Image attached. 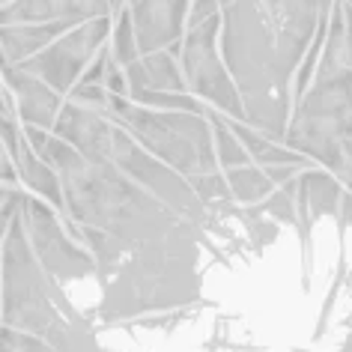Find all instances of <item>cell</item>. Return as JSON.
I'll return each mask as SVG.
<instances>
[{
  "label": "cell",
  "instance_id": "6da1fadb",
  "mask_svg": "<svg viewBox=\"0 0 352 352\" xmlns=\"http://www.w3.org/2000/svg\"><path fill=\"white\" fill-rule=\"evenodd\" d=\"M334 0H230L218 48L242 99L245 122L284 140L293 78L307 45L325 30Z\"/></svg>",
  "mask_w": 352,
  "mask_h": 352
},
{
  "label": "cell",
  "instance_id": "7a4b0ae2",
  "mask_svg": "<svg viewBox=\"0 0 352 352\" xmlns=\"http://www.w3.org/2000/svg\"><path fill=\"white\" fill-rule=\"evenodd\" d=\"M111 117L138 140L146 153L167 167L195 179L200 173L221 170L212 149L206 108L204 111H158L131 102L129 96H108Z\"/></svg>",
  "mask_w": 352,
  "mask_h": 352
},
{
  "label": "cell",
  "instance_id": "3957f363",
  "mask_svg": "<svg viewBox=\"0 0 352 352\" xmlns=\"http://www.w3.org/2000/svg\"><path fill=\"white\" fill-rule=\"evenodd\" d=\"M57 307H66V302L57 293L54 278L39 266L21 218L15 215L0 248V320L10 329L45 340L63 322Z\"/></svg>",
  "mask_w": 352,
  "mask_h": 352
},
{
  "label": "cell",
  "instance_id": "277c9868",
  "mask_svg": "<svg viewBox=\"0 0 352 352\" xmlns=\"http://www.w3.org/2000/svg\"><path fill=\"white\" fill-rule=\"evenodd\" d=\"M218 30H221V12L206 21L188 24L173 51L179 60L186 87L195 99H204L206 108L224 113L230 120H245L239 90H236L221 57V48H218Z\"/></svg>",
  "mask_w": 352,
  "mask_h": 352
},
{
  "label": "cell",
  "instance_id": "5b68a950",
  "mask_svg": "<svg viewBox=\"0 0 352 352\" xmlns=\"http://www.w3.org/2000/svg\"><path fill=\"white\" fill-rule=\"evenodd\" d=\"M108 36H111V15L78 21L60 33L57 39H51L39 54H33L19 66L28 69L30 75H36L39 81H45L60 96H69V90L78 84V78L84 75V69L99 54V48L108 42Z\"/></svg>",
  "mask_w": 352,
  "mask_h": 352
},
{
  "label": "cell",
  "instance_id": "8992f818",
  "mask_svg": "<svg viewBox=\"0 0 352 352\" xmlns=\"http://www.w3.org/2000/svg\"><path fill=\"white\" fill-rule=\"evenodd\" d=\"M19 218L39 266L51 278H78L93 269V257L78 248V242L66 233V224L60 221L57 209L42 197L24 191L19 204Z\"/></svg>",
  "mask_w": 352,
  "mask_h": 352
},
{
  "label": "cell",
  "instance_id": "52a82bcc",
  "mask_svg": "<svg viewBox=\"0 0 352 352\" xmlns=\"http://www.w3.org/2000/svg\"><path fill=\"white\" fill-rule=\"evenodd\" d=\"M140 54L176 48L188 28L191 0H126Z\"/></svg>",
  "mask_w": 352,
  "mask_h": 352
},
{
  "label": "cell",
  "instance_id": "ba28073f",
  "mask_svg": "<svg viewBox=\"0 0 352 352\" xmlns=\"http://www.w3.org/2000/svg\"><path fill=\"white\" fill-rule=\"evenodd\" d=\"M0 78H3L6 90L12 96V108L21 126H36L48 129L54 126L60 108H63L66 96H60L57 90H51L45 81H39L36 75H30L21 66L0 63Z\"/></svg>",
  "mask_w": 352,
  "mask_h": 352
},
{
  "label": "cell",
  "instance_id": "9c48e42d",
  "mask_svg": "<svg viewBox=\"0 0 352 352\" xmlns=\"http://www.w3.org/2000/svg\"><path fill=\"white\" fill-rule=\"evenodd\" d=\"M126 0H10L0 10V24H36V21H87L113 15Z\"/></svg>",
  "mask_w": 352,
  "mask_h": 352
},
{
  "label": "cell",
  "instance_id": "30bf717a",
  "mask_svg": "<svg viewBox=\"0 0 352 352\" xmlns=\"http://www.w3.org/2000/svg\"><path fill=\"white\" fill-rule=\"evenodd\" d=\"M140 93H188L173 48L149 51L126 66V96L135 99Z\"/></svg>",
  "mask_w": 352,
  "mask_h": 352
},
{
  "label": "cell",
  "instance_id": "8fae6325",
  "mask_svg": "<svg viewBox=\"0 0 352 352\" xmlns=\"http://www.w3.org/2000/svg\"><path fill=\"white\" fill-rule=\"evenodd\" d=\"M224 179H227V188H230V197L245 200V204L266 197L269 188H272L269 173L260 170V167H254L251 162L248 164H239V167H227Z\"/></svg>",
  "mask_w": 352,
  "mask_h": 352
},
{
  "label": "cell",
  "instance_id": "7c38bea8",
  "mask_svg": "<svg viewBox=\"0 0 352 352\" xmlns=\"http://www.w3.org/2000/svg\"><path fill=\"white\" fill-rule=\"evenodd\" d=\"M108 48H111V57L126 69L131 60L140 57V48H138V36H135V28H131V19H129V10L120 6L117 12L111 15V36H108Z\"/></svg>",
  "mask_w": 352,
  "mask_h": 352
},
{
  "label": "cell",
  "instance_id": "4fadbf2b",
  "mask_svg": "<svg viewBox=\"0 0 352 352\" xmlns=\"http://www.w3.org/2000/svg\"><path fill=\"white\" fill-rule=\"evenodd\" d=\"M0 352H57V349L42 338H36V334L0 325Z\"/></svg>",
  "mask_w": 352,
  "mask_h": 352
},
{
  "label": "cell",
  "instance_id": "5bb4252c",
  "mask_svg": "<svg viewBox=\"0 0 352 352\" xmlns=\"http://www.w3.org/2000/svg\"><path fill=\"white\" fill-rule=\"evenodd\" d=\"M221 12V0H191V10H188V24L206 21L212 15Z\"/></svg>",
  "mask_w": 352,
  "mask_h": 352
},
{
  "label": "cell",
  "instance_id": "9a60e30c",
  "mask_svg": "<svg viewBox=\"0 0 352 352\" xmlns=\"http://www.w3.org/2000/svg\"><path fill=\"white\" fill-rule=\"evenodd\" d=\"M21 195H24V191H21ZM21 195H19V197H12V200H6V204L0 206V248H3V239H6V230H10L12 218L19 215V204H21Z\"/></svg>",
  "mask_w": 352,
  "mask_h": 352
},
{
  "label": "cell",
  "instance_id": "2e32d148",
  "mask_svg": "<svg viewBox=\"0 0 352 352\" xmlns=\"http://www.w3.org/2000/svg\"><path fill=\"white\" fill-rule=\"evenodd\" d=\"M21 186H19V182H0V206H3L6 204V200H12V197H19L21 195Z\"/></svg>",
  "mask_w": 352,
  "mask_h": 352
},
{
  "label": "cell",
  "instance_id": "e0dca14e",
  "mask_svg": "<svg viewBox=\"0 0 352 352\" xmlns=\"http://www.w3.org/2000/svg\"><path fill=\"white\" fill-rule=\"evenodd\" d=\"M0 113H15V108H12V96H10V90H6L3 78H0Z\"/></svg>",
  "mask_w": 352,
  "mask_h": 352
},
{
  "label": "cell",
  "instance_id": "ac0fdd59",
  "mask_svg": "<svg viewBox=\"0 0 352 352\" xmlns=\"http://www.w3.org/2000/svg\"><path fill=\"white\" fill-rule=\"evenodd\" d=\"M6 3H10V0H0V10H3V6H6Z\"/></svg>",
  "mask_w": 352,
  "mask_h": 352
},
{
  "label": "cell",
  "instance_id": "d6986e66",
  "mask_svg": "<svg viewBox=\"0 0 352 352\" xmlns=\"http://www.w3.org/2000/svg\"><path fill=\"white\" fill-rule=\"evenodd\" d=\"M224 3H230V0H221V6H224Z\"/></svg>",
  "mask_w": 352,
  "mask_h": 352
}]
</instances>
